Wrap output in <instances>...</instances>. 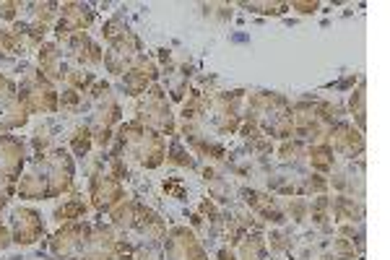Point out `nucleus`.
Wrapping results in <instances>:
<instances>
[{
  "label": "nucleus",
  "mask_w": 390,
  "mask_h": 260,
  "mask_svg": "<svg viewBox=\"0 0 390 260\" xmlns=\"http://www.w3.org/2000/svg\"><path fill=\"white\" fill-rule=\"evenodd\" d=\"M136 52H138V39L133 34L122 37L118 42H112L107 58H104V65L112 70V73H127L136 63Z\"/></svg>",
  "instance_id": "obj_11"
},
{
  "label": "nucleus",
  "mask_w": 390,
  "mask_h": 260,
  "mask_svg": "<svg viewBox=\"0 0 390 260\" xmlns=\"http://www.w3.org/2000/svg\"><path fill=\"white\" fill-rule=\"evenodd\" d=\"M92 234V226L89 224H68L63 226L55 237H52V252L58 258L65 260H78L81 252H84V245Z\"/></svg>",
  "instance_id": "obj_6"
},
{
  "label": "nucleus",
  "mask_w": 390,
  "mask_h": 260,
  "mask_svg": "<svg viewBox=\"0 0 390 260\" xmlns=\"http://www.w3.org/2000/svg\"><path fill=\"white\" fill-rule=\"evenodd\" d=\"M16 8H18V3H0V16L13 21V18H16Z\"/></svg>",
  "instance_id": "obj_44"
},
{
  "label": "nucleus",
  "mask_w": 390,
  "mask_h": 260,
  "mask_svg": "<svg viewBox=\"0 0 390 260\" xmlns=\"http://www.w3.org/2000/svg\"><path fill=\"white\" fill-rule=\"evenodd\" d=\"M153 78H156V65L151 60H146V58H136L133 68L125 73V91L130 96L144 94L149 81H153Z\"/></svg>",
  "instance_id": "obj_16"
},
{
  "label": "nucleus",
  "mask_w": 390,
  "mask_h": 260,
  "mask_svg": "<svg viewBox=\"0 0 390 260\" xmlns=\"http://www.w3.org/2000/svg\"><path fill=\"white\" fill-rule=\"evenodd\" d=\"M310 164L317 169V172H331L333 169V148L328 143H317V146L310 148Z\"/></svg>",
  "instance_id": "obj_24"
},
{
  "label": "nucleus",
  "mask_w": 390,
  "mask_h": 260,
  "mask_svg": "<svg viewBox=\"0 0 390 260\" xmlns=\"http://www.w3.org/2000/svg\"><path fill=\"white\" fill-rule=\"evenodd\" d=\"M39 68L50 81H63V70H60V52L55 44H44L39 50Z\"/></svg>",
  "instance_id": "obj_20"
},
{
  "label": "nucleus",
  "mask_w": 390,
  "mask_h": 260,
  "mask_svg": "<svg viewBox=\"0 0 390 260\" xmlns=\"http://www.w3.org/2000/svg\"><path fill=\"white\" fill-rule=\"evenodd\" d=\"M239 258L242 260H263L265 258V240L260 234H247L239 245Z\"/></svg>",
  "instance_id": "obj_23"
},
{
  "label": "nucleus",
  "mask_w": 390,
  "mask_h": 260,
  "mask_svg": "<svg viewBox=\"0 0 390 260\" xmlns=\"http://www.w3.org/2000/svg\"><path fill=\"white\" fill-rule=\"evenodd\" d=\"M325 190H328V182L322 180V177H307L305 185L297 193H325Z\"/></svg>",
  "instance_id": "obj_35"
},
{
  "label": "nucleus",
  "mask_w": 390,
  "mask_h": 260,
  "mask_svg": "<svg viewBox=\"0 0 390 260\" xmlns=\"http://www.w3.org/2000/svg\"><path fill=\"white\" fill-rule=\"evenodd\" d=\"M351 110H354V115H356L359 128H365V86L356 91V96H351Z\"/></svg>",
  "instance_id": "obj_33"
},
{
  "label": "nucleus",
  "mask_w": 390,
  "mask_h": 260,
  "mask_svg": "<svg viewBox=\"0 0 390 260\" xmlns=\"http://www.w3.org/2000/svg\"><path fill=\"white\" fill-rule=\"evenodd\" d=\"M89 146H92V130L78 128L76 133H73V151H76L78 156H84L86 151H89Z\"/></svg>",
  "instance_id": "obj_30"
},
{
  "label": "nucleus",
  "mask_w": 390,
  "mask_h": 260,
  "mask_svg": "<svg viewBox=\"0 0 390 260\" xmlns=\"http://www.w3.org/2000/svg\"><path fill=\"white\" fill-rule=\"evenodd\" d=\"M120 143L125 148L130 156H136L138 164L149 167H159L164 162V138H161L159 133H153V130L144 128L141 122H130V125H122L120 128Z\"/></svg>",
  "instance_id": "obj_2"
},
{
  "label": "nucleus",
  "mask_w": 390,
  "mask_h": 260,
  "mask_svg": "<svg viewBox=\"0 0 390 260\" xmlns=\"http://www.w3.org/2000/svg\"><path fill=\"white\" fill-rule=\"evenodd\" d=\"M11 242H13V240H11V232L3 224H0V250H6Z\"/></svg>",
  "instance_id": "obj_46"
},
{
  "label": "nucleus",
  "mask_w": 390,
  "mask_h": 260,
  "mask_svg": "<svg viewBox=\"0 0 390 260\" xmlns=\"http://www.w3.org/2000/svg\"><path fill=\"white\" fill-rule=\"evenodd\" d=\"M245 8L255 11V13H281L284 11V6H279V3H245Z\"/></svg>",
  "instance_id": "obj_36"
},
{
  "label": "nucleus",
  "mask_w": 390,
  "mask_h": 260,
  "mask_svg": "<svg viewBox=\"0 0 390 260\" xmlns=\"http://www.w3.org/2000/svg\"><path fill=\"white\" fill-rule=\"evenodd\" d=\"M245 200L255 208V211H258V214H260V216L268 219V221H273V224H281V221H284V214H281L279 206H276L273 198H268V195H260V193L247 190Z\"/></svg>",
  "instance_id": "obj_18"
},
{
  "label": "nucleus",
  "mask_w": 390,
  "mask_h": 260,
  "mask_svg": "<svg viewBox=\"0 0 390 260\" xmlns=\"http://www.w3.org/2000/svg\"><path fill=\"white\" fill-rule=\"evenodd\" d=\"M18 47V42L13 39V34H6L0 32V52H13Z\"/></svg>",
  "instance_id": "obj_43"
},
{
  "label": "nucleus",
  "mask_w": 390,
  "mask_h": 260,
  "mask_svg": "<svg viewBox=\"0 0 390 260\" xmlns=\"http://www.w3.org/2000/svg\"><path fill=\"white\" fill-rule=\"evenodd\" d=\"M271 245H273V250H287L291 242H287V237H284V234H273Z\"/></svg>",
  "instance_id": "obj_45"
},
{
  "label": "nucleus",
  "mask_w": 390,
  "mask_h": 260,
  "mask_svg": "<svg viewBox=\"0 0 390 260\" xmlns=\"http://www.w3.org/2000/svg\"><path fill=\"white\" fill-rule=\"evenodd\" d=\"M44 232V224L39 214L32 208H18L13 214V242L18 245H34Z\"/></svg>",
  "instance_id": "obj_9"
},
{
  "label": "nucleus",
  "mask_w": 390,
  "mask_h": 260,
  "mask_svg": "<svg viewBox=\"0 0 390 260\" xmlns=\"http://www.w3.org/2000/svg\"><path fill=\"white\" fill-rule=\"evenodd\" d=\"M219 260H237V258L232 255V250H221L219 252Z\"/></svg>",
  "instance_id": "obj_48"
},
{
  "label": "nucleus",
  "mask_w": 390,
  "mask_h": 260,
  "mask_svg": "<svg viewBox=\"0 0 390 260\" xmlns=\"http://www.w3.org/2000/svg\"><path fill=\"white\" fill-rule=\"evenodd\" d=\"M68 81L76 89H86L94 81V76H92V73H81V70H73V73H68Z\"/></svg>",
  "instance_id": "obj_37"
},
{
  "label": "nucleus",
  "mask_w": 390,
  "mask_h": 260,
  "mask_svg": "<svg viewBox=\"0 0 390 260\" xmlns=\"http://www.w3.org/2000/svg\"><path fill=\"white\" fill-rule=\"evenodd\" d=\"M289 214H291V219H294V221H302V219H305V214H307V203L305 200H291V203H289Z\"/></svg>",
  "instance_id": "obj_39"
},
{
  "label": "nucleus",
  "mask_w": 390,
  "mask_h": 260,
  "mask_svg": "<svg viewBox=\"0 0 390 260\" xmlns=\"http://www.w3.org/2000/svg\"><path fill=\"white\" fill-rule=\"evenodd\" d=\"M26 117H29V110H26L21 99H13L8 102V110H6V117H3V128H18V125H24Z\"/></svg>",
  "instance_id": "obj_25"
},
{
  "label": "nucleus",
  "mask_w": 390,
  "mask_h": 260,
  "mask_svg": "<svg viewBox=\"0 0 390 260\" xmlns=\"http://www.w3.org/2000/svg\"><path fill=\"white\" fill-rule=\"evenodd\" d=\"M328 208H331L328 198H317V200H313V206H310V211H313V221L320 226V229H328Z\"/></svg>",
  "instance_id": "obj_28"
},
{
  "label": "nucleus",
  "mask_w": 390,
  "mask_h": 260,
  "mask_svg": "<svg viewBox=\"0 0 390 260\" xmlns=\"http://www.w3.org/2000/svg\"><path fill=\"white\" fill-rule=\"evenodd\" d=\"M291 8H297L299 13H313V11H317V3H294Z\"/></svg>",
  "instance_id": "obj_47"
},
{
  "label": "nucleus",
  "mask_w": 390,
  "mask_h": 260,
  "mask_svg": "<svg viewBox=\"0 0 390 260\" xmlns=\"http://www.w3.org/2000/svg\"><path fill=\"white\" fill-rule=\"evenodd\" d=\"M302 151H305V148H302L299 141H294V143H284V146H281V159H287V162L289 159H297Z\"/></svg>",
  "instance_id": "obj_38"
},
{
  "label": "nucleus",
  "mask_w": 390,
  "mask_h": 260,
  "mask_svg": "<svg viewBox=\"0 0 390 260\" xmlns=\"http://www.w3.org/2000/svg\"><path fill=\"white\" fill-rule=\"evenodd\" d=\"M44 169H47V198H55V195H63L65 190H70L73 185V162L65 151H52L47 159H44Z\"/></svg>",
  "instance_id": "obj_5"
},
{
  "label": "nucleus",
  "mask_w": 390,
  "mask_h": 260,
  "mask_svg": "<svg viewBox=\"0 0 390 260\" xmlns=\"http://www.w3.org/2000/svg\"><path fill=\"white\" fill-rule=\"evenodd\" d=\"M115 252H118V242H115L110 229L92 226V234H89L78 260H115Z\"/></svg>",
  "instance_id": "obj_8"
},
{
  "label": "nucleus",
  "mask_w": 390,
  "mask_h": 260,
  "mask_svg": "<svg viewBox=\"0 0 390 260\" xmlns=\"http://www.w3.org/2000/svg\"><path fill=\"white\" fill-rule=\"evenodd\" d=\"M70 50H73V55H76L81 63H86V65H99V63H102V47L94 42L86 32H78V34L70 37Z\"/></svg>",
  "instance_id": "obj_17"
},
{
  "label": "nucleus",
  "mask_w": 390,
  "mask_h": 260,
  "mask_svg": "<svg viewBox=\"0 0 390 260\" xmlns=\"http://www.w3.org/2000/svg\"><path fill=\"white\" fill-rule=\"evenodd\" d=\"M170 159L175 162V164H180V167H193V164H195L193 159H190V154H187V151H185L182 146H180V143H172Z\"/></svg>",
  "instance_id": "obj_34"
},
{
  "label": "nucleus",
  "mask_w": 390,
  "mask_h": 260,
  "mask_svg": "<svg viewBox=\"0 0 390 260\" xmlns=\"http://www.w3.org/2000/svg\"><path fill=\"white\" fill-rule=\"evenodd\" d=\"M247 120L255 122L260 133H271L276 138H289L294 122H291V107L279 94H253L247 104Z\"/></svg>",
  "instance_id": "obj_1"
},
{
  "label": "nucleus",
  "mask_w": 390,
  "mask_h": 260,
  "mask_svg": "<svg viewBox=\"0 0 390 260\" xmlns=\"http://www.w3.org/2000/svg\"><path fill=\"white\" fill-rule=\"evenodd\" d=\"M60 21H58V37H73L78 32H84L86 26L94 21V13L84 3H65L60 8Z\"/></svg>",
  "instance_id": "obj_10"
},
{
  "label": "nucleus",
  "mask_w": 390,
  "mask_h": 260,
  "mask_svg": "<svg viewBox=\"0 0 390 260\" xmlns=\"http://www.w3.org/2000/svg\"><path fill=\"white\" fill-rule=\"evenodd\" d=\"M127 34H130V32H127V24L120 16H115L112 21H107V26H104V37H107L110 42H118V39H122V37H127Z\"/></svg>",
  "instance_id": "obj_29"
},
{
  "label": "nucleus",
  "mask_w": 390,
  "mask_h": 260,
  "mask_svg": "<svg viewBox=\"0 0 390 260\" xmlns=\"http://www.w3.org/2000/svg\"><path fill=\"white\" fill-rule=\"evenodd\" d=\"M0 96H3L6 102H13V99H16V86H13L6 76H0Z\"/></svg>",
  "instance_id": "obj_40"
},
{
  "label": "nucleus",
  "mask_w": 390,
  "mask_h": 260,
  "mask_svg": "<svg viewBox=\"0 0 390 260\" xmlns=\"http://www.w3.org/2000/svg\"><path fill=\"white\" fill-rule=\"evenodd\" d=\"M208 99H206L203 94H193V99L185 104V110H182V115H185V120H195V117H201V115L208 110Z\"/></svg>",
  "instance_id": "obj_27"
},
{
  "label": "nucleus",
  "mask_w": 390,
  "mask_h": 260,
  "mask_svg": "<svg viewBox=\"0 0 390 260\" xmlns=\"http://www.w3.org/2000/svg\"><path fill=\"white\" fill-rule=\"evenodd\" d=\"M86 214V203L78 198H70L65 206H60L58 211H55V216L60 219V221H73V219H81Z\"/></svg>",
  "instance_id": "obj_26"
},
{
  "label": "nucleus",
  "mask_w": 390,
  "mask_h": 260,
  "mask_svg": "<svg viewBox=\"0 0 390 260\" xmlns=\"http://www.w3.org/2000/svg\"><path fill=\"white\" fill-rule=\"evenodd\" d=\"M58 104L63 107V110H76V107H78V91H76V89H68Z\"/></svg>",
  "instance_id": "obj_41"
},
{
  "label": "nucleus",
  "mask_w": 390,
  "mask_h": 260,
  "mask_svg": "<svg viewBox=\"0 0 390 260\" xmlns=\"http://www.w3.org/2000/svg\"><path fill=\"white\" fill-rule=\"evenodd\" d=\"M3 206H6V190L0 193V208H3Z\"/></svg>",
  "instance_id": "obj_49"
},
{
  "label": "nucleus",
  "mask_w": 390,
  "mask_h": 260,
  "mask_svg": "<svg viewBox=\"0 0 390 260\" xmlns=\"http://www.w3.org/2000/svg\"><path fill=\"white\" fill-rule=\"evenodd\" d=\"M136 214H138L136 200H122L112 211V224L118 226V229H133L136 226Z\"/></svg>",
  "instance_id": "obj_21"
},
{
  "label": "nucleus",
  "mask_w": 390,
  "mask_h": 260,
  "mask_svg": "<svg viewBox=\"0 0 390 260\" xmlns=\"http://www.w3.org/2000/svg\"><path fill=\"white\" fill-rule=\"evenodd\" d=\"M331 138L333 148H339L344 154H362L365 151V138H362V130H354V125L348 122H339L336 128H331V133L325 136Z\"/></svg>",
  "instance_id": "obj_15"
},
{
  "label": "nucleus",
  "mask_w": 390,
  "mask_h": 260,
  "mask_svg": "<svg viewBox=\"0 0 390 260\" xmlns=\"http://www.w3.org/2000/svg\"><path fill=\"white\" fill-rule=\"evenodd\" d=\"M144 128L153 130V133H175V120H172V110L170 104H167V99H164V91H161L159 86H153L149 94H146V99L141 102V107H138V120Z\"/></svg>",
  "instance_id": "obj_3"
},
{
  "label": "nucleus",
  "mask_w": 390,
  "mask_h": 260,
  "mask_svg": "<svg viewBox=\"0 0 390 260\" xmlns=\"http://www.w3.org/2000/svg\"><path fill=\"white\" fill-rule=\"evenodd\" d=\"M18 99L29 112H55L58 110V94L52 91L50 81L42 73H37L26 81Z\"/></svg>",
  "instance_id": "obj_4"
},
{
  "label": "nucleus",
  "mask_w": 390,
  "mask_h": 260,
  "mask_svg": "<svg viewBox=\"0 0 390 260\" xmlns=\"http://www.w3.org/2000/svg\"><path fill=\"white\" fill-rule=\"evenodd\" d=\"M299 260H339L331 252H322V250H305L299 255Z\"/></svg>",
  "instance_id": "obj_42"
},
{
  "label": "nucleus",
  "mask_w": 390,
  "mask_h": 260,
  "mask_svg": "<svg viewBox=\"0 0 390 260\" xmlns=\"http://www.w3.org/2000/svg\"><path fill=\"white\" fill-rule=\"evenodd\" d=\"M92 198H94V206L104 211V208H112L118 206L120 200L125 198V193H122V185L120 180L115 177H94L92 180Z\"/></svg>",
  "instance_id": "obj_13"
},
{
  "label": "nucleus",
  "mask_w": 390,
  "mask_h": 260,
  "mask_svg": "<svg viewBox=\"0 0 390 260\" xmlns=\"http://www.w3.org/2000/svg\"><path fill=\"white\" fill-rule=\"evenodd\" d=\"M16 193L26 200H42L47 198V182L39 174H26L16 185Z\"/></svg>",
  "instance_id": "obj_19"
},
{
  "label": "nucleus",
  "mask_w": 390,
  "mask_h": 260,
  "mask_svg": "<svg viewBox=\"0 0 390 260\" xmlns=\"http://www.w3.org/2000/svg\"><path fill=\"white\" fill-rule=\"evenodd\" d=\"M239 91L234 94H221L216 96V102H213V122H216V128L219 133H234L239 125V115H237V102H239Z\"/></svg>",
  "instance_id": "obj_12"
},
{
  "label": "nucleus",
  "mask_w": 390,
  "mask_h": 260,
  "mask_svg": "<svg viewBox=\"0 0 390 260\" xmlns=\"http://www.w3.org/2000/svg\"><path fill=\"white\" fill-rule=\"evenodd\" d=\"M55 8H58L55 3H42V6H34L37 26H44V29H47V24H50L52 18H55V13H58Z\"/></svg>",
  "instance_id": "obj_32"
},
{
  "label": "nucleus",
  "mask_w": 390,
  "mask_h": 260,
  "mask_svg": "<svg viewBox=\"0 0 390 260\" xmlns=\"http://www.w3.org/2000/svg\"><path fill=\"white\" fill-rule=\"evenodd\" d=\"M167 258L170 260H206V252H203V247H201V242L187 232L185 226H177V229H172V234H170Z\"/></svg>",
  "instance_id": "obj_7"
},
{
  "label": "nucleus",
  "mask_w": 390,
  "mask_h": 260,
  "mask_svg": "<svg viewBox=\"0 0 390 260\" xmlns=\"http://www.w3.org/2000/svg\"><path fill=\"white\" fill-rule=\"evenodd\" d=\"M331 211L333 216L339 219V221H359V219L365 216V211L359 203H354L351 198H336L331 203Z\"/></svg>",
  "instance_id": "obj_22"
},
{
  "label": "nucleus",
  "mask_w": 390,
  "mask_h": 260,
  "mask_svg": "<svg viewBox=\"0 0 390 260\" xmlns=\"http://www.w3.org/2000/svg\"><path fill=\"white\" fill-rule=\"evenodd\" d=\"M333 250H336V258L339 260H354L356 258L354 242L346 240V237H339V240L333 242Z\"/></svg>",
  "instance_id": "obj_31"
},
{
  "label": "nucleus",
  "mask_w": 390,
  "mask_h": 260,
  "mask_svg": "<svg viewBox=\"0 0 390 260\" xmlns=\"http://www.w3.org/2000/svg\"><path fill=\"white\" fill-rule=\"evenodd\" d=\"M24 164V146L16 138H0V172L3 180L13 182Z\"/></svg>",
  "instance_id": "obj_14"
}]
</instances>
